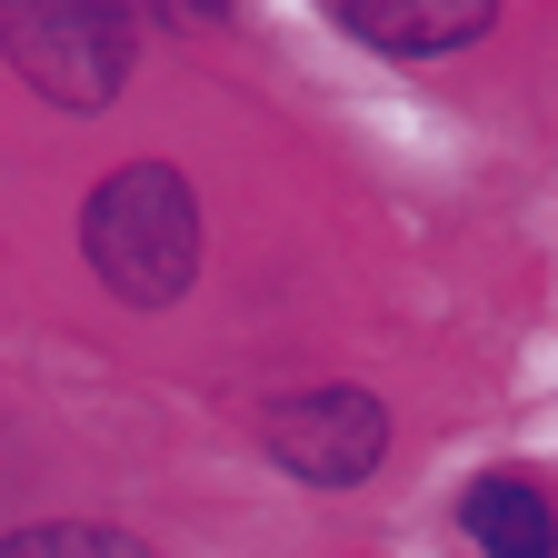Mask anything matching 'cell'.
<instances>
[{
	"instance_id": "6da1fadb",
	"label": "cell",
	"mask_w": 558,
	"mask_h": 558,
	"mask_svg": "<svg viewBox=\"0 0 558 558\" xmlns=\"http://www.w3.org/2000/svg\"><path fill=\"white\" fill-rule=\"evenodd\" d=\"M81 240H90V269L110 279L130 310H170L190 290V269H199V199H190L180 170L140 160V170L100 180Z\"/></svg>"
},
{
	"instance_id": "7a4b0ae2",
	"label": "cell",
	"mask_w": 558,
	"mask_h": 558,
	"mask_svg": "<svg viewBox=\"0 0 558 558\" xmlns=\"http://www.w3.org/2000/svg\"><path fill=\"white\" fill-rule=\"evenodd\" d=\"M130 11L110 0H21V11H0V50L21 60V81L60 110H100L130 70Z\"/></svg>"
},
{
	"instance_id": "3957f363",
	"label": "cell",
	"mask_w": 558,
	"mask_h": 558,
	"mask_svg": "<svg viewBox=\"0 0 558 558\" xmlns=\"http://www.w3.org/2000/svg\"><path fill=\"white\" fill-rule=\"evenodd\" d=\"M259 439H269L279 469L310 478V488H360L379 469V449H389V409L369 389H300V399H279L259 418Z\"/></svg>"
},
{
	"instance_id": "277c9868",
	"label": "cell",
	"mask_w": 558,
	"mask_h": 558,
	"mask_svg": "<svg viewBox=\"0 0 558 558\" xmlns=\"http://www.w3.org/2000/svg\"><path fill=\"white\" fill-rule=\"evenodd\" d=\"M459 519H469V538L488 558H558V509L538 499L529 478H478L459 499Z\"/></svg>"
},
{
	"instance_id": "5b68a950",
	"label": "cell",
	"mask_w": 558,
	"mask_h": 558,
	"mask_svg": "<svg viewBox=\"0 0 558 558\" xmlns=\"http://www.w3.org/2000/svg\"><path fill=\"white\" fill-rule=\"evenodd\" d=\"M339 21L360 31L369 50H469V40L488 31L478 0H449V11H429V0H399V11H369V0H349Z\"/></svg>"
},
{
	"instance_id": "8992f818",
	"label": "cell",
	"mask_w": 558,
	"mask_h": 558,
	"mask_svg": "<svg viewBox=\"0 0 558 558\" xmlns=\"http://www.w3.org/2000/svg\"><path fill=\"white\" fill-rule=\"evenodd\" d=\"M0 558H150L130 529H100V519H70V529H21L0 538Z\"/></svg>"
}]
</instances>
